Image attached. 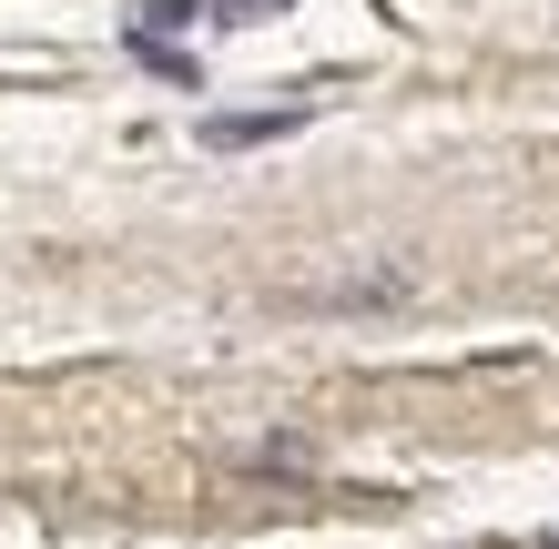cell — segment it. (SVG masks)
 Returning a JSON list of instances; mask_svg holds the SVG:
<instances>
[{"mask_svg":"<svg viewBox=\"0 0 559 549\" xmlns=\"http://www.w3.org/2000/svg\"><path fill=\"white\" fill-rule=\"evenodd\" d=\"M275 133H295V112H204V143H214V153H235V143H275Z\"/></svg>","mask_w":559,"mask_h":549,"instance_id":"cell-1","label":"cell"},{"mask_svg":"<svg viewBox=\"0 0 559 549\" xmlns=\"http://www.w3.org/2000/svg\"><path fill=\"white\" fill-rule=\"evenodd\" d=\"M275 11H295V0H204V21H224V31H245V21H275Z\"/></svg>","mask_w":559,"mask_h":549,"instance_id":"cell-2","label":"cell"}]
</instances>
